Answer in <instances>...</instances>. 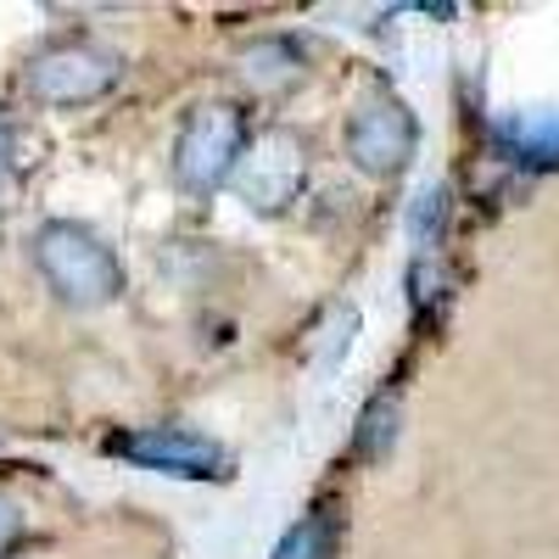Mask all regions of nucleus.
Wrapping results in <instances>:
<instances>
[{
	"label": "nucleus",
	"mask_w": 559,
	"mask_h": 559,
	"mask_svg": "<svg viewBox=\"0 0 559 559\" xmlns=\"http://www.w3.org/2000/svg\"><path fill=\"white\" fill-rule=\"evenodd\" d=\"M442 207H448V197H442V191H426V197L414 202V218H408L414 241H431V236H437V224H442Z\"/></svg>",
	"instance_id": "9b49d317"
},
{
	"label": "nucleus",
	"mask_w": 559,
	"mask_h": 559,
	"mask_svg": "<svg viewBox=\"0 0 559 559\" xmlns=\"http://www.w3.org/2000/svg\"><path fill=\"white\" fill-rule=\"evenodd\" d=\"M247 152V118L241 107H229V102H207L197 107L191 118H185L179 140H174V174L185 191H218V185H229V174H236Z\"/></svg>",
	"instance_id": "7ed1b4c3"
},
{
	"label": "nucleus",
	"mask_w": 559,
	"mask_h": 559,
	"mask_svg": "<svg viewBox=\"0 0 559 559\" xmlns=\"http://www.w3.org/2000/svg\"><path fill=\"white\" fill-rule=\"evenodd\" d=\"M358 426H364V431H358V448H364L369 459H376V453H386V448H392V437H397V403H392V397L369 403Z\"/></svg>",
	"instance_id": "9d476101"
},
{
	"label": "nucleus",
	"mask_w": 559,
	"mask_h": 559,
	"mask_svg": "<svg viewBox=\"0 0 559 559\" xmlns=\"http://www.w3.org/2000/svg\"><path fill=\"white\" fill-rule=\"evenodd\" d=\"M342 140H347L353 168H364L369 179H392V174L414 157V146H419V123H414V112H408L397 96L376 90V96H364V102L353 107Z\"/></svg>",
	"instance_id": "39448f33"
},
{
	"label": "nucleus",
	"mask_w": 559,
	"mask_h": 559,
	"mask_svg": "<svg viewBox=\"0 0 559 559\" xmlns=\"http://www.w3.org/2000/svg\"><path fill=\"white\" fill-rule=\"evenodd\" d=\"M34 269L68 308H107L123 292V269L112 247L90 224H73V218H51L34 229Z\"/></svg>",
	"instance_id": "f257e3e1"
},
{
	"label": "nucleus",
	"mask_w": 559,
	"mask_h": 559,
	"mask_svg": "<svg viewBox=\"0 0 559 559\" xmlns=\"http://www.w3.org/2000/svg\"><path fill=\"white\" fill-rule=\"evenodd\" d=\"M12 118H0V179H7V168H12Z\"/></svg>",
	"instance_id": "ddd939ff"
},
{
	"label": "nucleus",
	"mask_w": 559,
	"mask_h": 559,
	"mask_svg": "<svg viewBox=\"0 0 559 559\" xmlns=\"http://www.w3.org/2000/svg\"><path fill=\"white\" fill-rule=\"evenodd\" d=\"M123 79V57L102 39H57L28 62V96L45 107H90Z\"/></svg>",
	"instance_id": "f03ea898"
},
{
	"label": "nucleus",
	"mask_w": 559,
	"mask_h": 559,
	"mask_svg": "<svg viewBox=\"0 0 559 559\" xmlns=\"http://www.w3.org/2000/svg\"><path fill=\"white\" fill-rule=\"evenodd\" d=\"M498 134H503V146L515 152V163H526V168H559V107L554 112L509 118Z\"/></svg>",
	"instance_id": "0eeeda50"
},
{
	"label": "nucleus",
	"mask_w": 559,
	"mask_h": 559,
	"mask_svg": "<svg viewBox=\"0 0 559 559\" xmlns=\"http://www.w3.org/2000/svg\"><path fill=\"white\" fill-rule=\"evenodd\" d=\"M112 453H118V459H134V464H146V471L179 476V481H218V476H229V453H224L213 437L185 431V426L123 431V437H112Z\"/></svg>",
	"instance_id": "423d86ee"
},
{
	"label": "nucleus",
	"mask_w": 559,
	"mask_h": 559,
	"mask_svg": "<svg viewBox=\"0 0 559 559\" xmlns=\"http://www.w3.org/2000/svg\"><path fill=\"white\" fill-rule=\"evenodd\" d=\"M17 537H23V509L12 498H0V554H7Z\"/></svg>",
	"instance_id": "f8f14e48"
},
{
	"label": "nucleus",
	"mask_w": 559,
	"mask_h": 559,
	"mask_svg": "<svg viewBox=\"0 0 559 559\" xmlns=\"http://www.w3.org/2000/svg\"><path fill=\"white\" fill-rule=\"evenodd\" d=\"M302 179H308V146L292 129H269L263 140H252L236 163V174H229L236 197L252 213H286L302 191Z\"/></svg>",
	"instance_id": "20e7f679"
},
{
	"label": "nucleus",
	"mask_w": 559,
	"mask_h": 559,
	"mask_svg": "<svg viewBox=\"0 0 559 559\" xmlns=\"http://www.w3.org/2000/svg\"><path fill=\"white\" fill-rule=\"evenodd\" d=\"M241 79L252 90H286L302 79V51L292 39H252L241 45Z\"/></svg>",
	"instance_id": "6e6552de"
},
{
	"label": "nucleus",
	"mask_w": 559,
	"mask_h": 559,
	"mask_svg": "<svg viewBox=\"0 0 559 559\" xmlns=\"http://www.w3.org/2000/svg\"><path fill=\"white\" fill-rule=\"evenodd\" d=\"M331 554H336V521L331 515H302L274 543V559H331Z\"/></svg>",
	"instance_id": "1a4fd4ad"
}]
</instances>
